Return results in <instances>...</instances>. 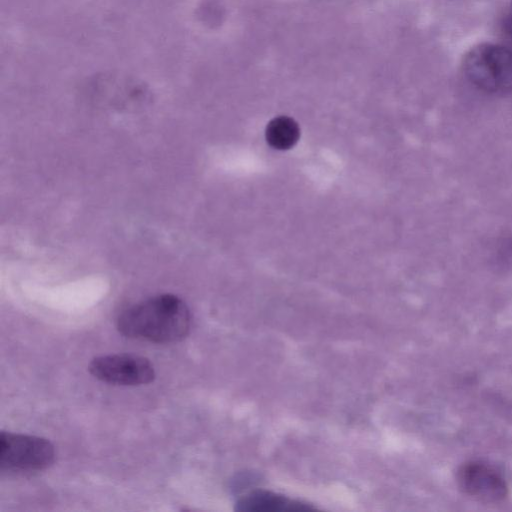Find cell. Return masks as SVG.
Wrapping results in <instances>:
<instances>
[{
    "label": "cell",
    "instance_id": "cell-8",
    "mask_svg": "<svg viewBox=\"0 0 512 512\" xmlns=\"http://www.w3.org/2000/svg\"><path fill=\"white\" fill-rule=\"evenodd\" d=\"M511 17H512V6H511Z\"/></svg>",
    "mask_w": 512,
    "mask_h": 512
},
{
    "label": "cell",
    "instance_id": "cell-5",
    "mask_svg": "<svg viewBox=\"0 0 512 512\" xmlns=\"http://www.w3.org/2000/svg\"><path fill=\"white\" fill-rule=\"evenodd\" d=\"M457 483L469 496L486 502L503 500L508 487L501 474L493 467L481 462H468L457 471Z\"/></svg>",
    "mask_w": 512,
    "mask_h": 512
},
{
    "label": "cell",
    "instance_id": "cell-4",
    "mask_svg": "<svg viewBox=\"0 0 512 512\" xmlns=\"http://www.w3.org/2000/svg\"><path fill=\"white\" fill-rule=\"evenodd\" d=\"M88 370L96 379L120 386L153 382L155 370L149 359L134 354H109L93 358Z\"/></svg>",
    "mask_w": 512,
    "mask_h": 512
},
{
    "label": "cell",
    "instance_id": "cell-6",
    "mask_svg": "<svg viewBox=\"0 0 512 512\" xmlns=\"http://www.w3.org/2000/svg\"><path fill=\"white\" fill-rule=\"evenodd\" d=\"M312 507L267 491L251 492L237 502L240 511H288L307 510Z\"/></svg>",
    "mask_w": 512,
    "mask_h": 512
},
{
    "label": "cell",
    "instance_id": "cell-2",
    "mask_svg": "<svg viewBox=\"0 0 512 512\" xmlns=\"http://www.w3.org/2000/svg\"><path fill=\"white\" fill-rule=\"evenodd\" d=\"M464 73L478 89L491 94L512 92V50L485 43L471 49L464 58Z\"/></svg>",
    "mask_w": 512,
    "mask_h": 512
},
{
    "label": "cell",
    "instance_id": "cell-7",
    "mask_svg": "<svg viewBox=\"0 0 512 512\" xmlns=\"http://www.w3.org/2000/svg\"><path fill=\"white\" fill-rule=\"evenodd\" d=\"M265 135L271 147L285 150L295 145L299 139L300 130L292 118L279 116L268 123Z\"/></svg>",
    "mask_w": 512,
    "mask_h": 512
},
{
    "label": "cell",
    "instance_id": "cell-1",
    "mask_svg": "<svg viewBox=\"0 0 512 512\" xmlns=\"http://www.w3.org/2000/svg\"><path fill=\"white\" fill-rule=\"evenodd\" d=\"M191 314L176 295L161 294L125 309L117 318L119 333L131 339L153 343L182 340L189 332Z\"/></svg>",
    "mask_w": 512,
    "mask_h": 512
},
{
    "label": "cell",
    "instance_id": "cell-3",
    "mask_svg": "<svg viewBox=\"0 0 512 512\" xmlns=\"http://www.w3.org/2000/svg\"><path fill=\"white\" fill-rule=\"evenodd\" d=\"M55 460L53 444L42 437L2 431L0 466L2 470L34 472L50 467Z\"/></svg>",
    "mask_w": 512,
    "mask_h": 512
}]
</instances>
